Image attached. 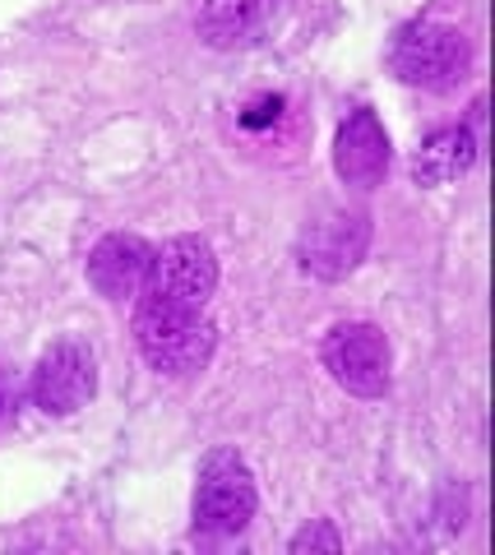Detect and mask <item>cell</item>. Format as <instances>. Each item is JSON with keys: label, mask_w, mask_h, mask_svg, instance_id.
Masks as SVG:
<instances>
[{"label": "cell", "mask_w": 495, "mask_h": 555, "mask_svg": "<svg viewBox=\"0 0 495 555\" xmlns=\"http://www.w3.org/2000/svg\"><path fill=\"white\" fill-rule=\"evenodd\" d=\"M134 343L153 371L162 375H195L213 361L218 328L204 320V310H181V306H158L144 301L134 306Z\"/></svg>", "instance_id": "1"}, {"label": "cell", "mask_w": 495, "mask_h": 555, "mask_svg": "<svg viewBox=\"0 0 495 555\" xmlns=\"http://www.w3.org/2000/svg\"><path fill=\"white\" fill-rule=\"evenodd\" d=\"M389 65H394V75L403 83H413V89L445 93L468 69V38L450 24L417 20V24L399 28L394 47H389Z\"/></svg>", "instance_id": "2"}, {"label": "cell", "mask_w": 495, "mask_h": 555, "mask_svg": "<svg viewBox=\"0 0 495 555\" xmlns=\"http://www.w3.org/2000/svg\"><path fill=\"white\" fill-rule=\"evenodd\" d=\"M255 477L236 449H213L195 481V528L209 537H236L255 518Z\"/></svg>", "instance_id": "3"}, {"label": "cell", "mask_w": 495, "mask_h": 555, "mask_svg": "<svg viewBox=\"0 0 495 555\" xmlns=\"http://www.w3.org/2000/svg\"><path fill=\"white\" fill-rule=\"evenodd\" d=\"M218 287V259L204 236H172L162 250H153V264L144 278V301L204 310Z\"/></svg>", "instance_id": "4"}, {"label": "cell", "mask_w": 495, "mask_h": 555, "mask_svg": "<svg viewBox=\"0 0 495 555\" xmlns=\"http://www.w3.org/2000/svg\"><path fill=\"white\" fill-rule=\"evenodd\" d=\"M320 357H324V371L334 375V385H343L356 398H380L389 389V366H394L389 338L366 320L334 324Z\"/></svg>", "instance_id": "5"}, {"label": "cell", "mask_w": 495, "mask_h": 555, "mask_svg": "<svg viewBox=\"0 0 495 555\" xmlns=\"http://www.w3.org/2000/svg\"><path fill=\"white\" fill-rule=\"evenodd\" d=\"M97 393V361L79 338L51 343L32 371V403L47 416H70Z\"/></svg>", "instance_id": "6"}, {"label": "cell", "mask_w": 495, "mask_h": 555, "mask_svg": "<svg viewBox=\"0 0 495 555\" xmlns=\"http://www.w3.org/2000/svg\"><path fill=\"white\" fill-rule=\"evenodd\" d=\"M366 246H370L366 214H329V218H315L301 232L297 259L305 273L324 278V283H338V278H348L366 259Z\"/></svg>", "instance_id": "7"}, {"label": "cell", "mask_w": 495, "mask_h": 555, "mask_svg": "<svg viewBox=\"0 0 495 555\" xmlns=\"http://www.w3.org/2000/svg\"><path fill=\"white\" fill-rule=\"evenodd\" d=\"M148 264H153V246L144 236L112 232V236H102L89 255V283H93L97 297H107V301L140 297Z\"/></svg>", "instance_id": "8"}, {"label": "cell", "mask_w": 495, "mask_h": 555, "mask_svg": "<svg viewBox=\"0 0 495 555\" xmlns=\"http://www.w3.org/2000/svg\"><path fill=\"white\" fill-rule=\"evenodd\" d=\"M334 171L348 185H375L389 171V134L375 112H352L334 139Z\"/></svg>", "instance_id": "9"}, {"label": "cell", "mask_w": 495, "mask_h": 555, "mask_svg": "<svg viewBox=\"0 0 495 555\" xmlns=\"http://www.w3.org/2000/svg\"><path fill=\"white\" fill-rule=\"evenodd\" d=\"M283 0H204L199 10V38L213 51H236L260 42V33L273 24Z\"/></svg>", "instance_id": "10"}, {"label": "cell", "mask_w": 495, "mask_h": 555, "mask_svg": "<svg viewBox=\"0 0 495 555\" xmlns=\"http://www.w3.org/2000/svg\"><path fill=\"white\" fill-rule=\"evenodd\" d=\"M477 163V144L464 126L435 130L426 144L413 153V181L417 185H450Z\"/></svg>", "instance_id": "11"}, {"label": "cell", "mask_w": 495, "mask_h": 555, "mask_svg": "<svg viewBox=\"0 0 495 555\" xmlns=\"http://www.w3.org/2000/svg\"><path fill=\"white\" fill-rule=\"evenodd\" d=\"M305 551H343V537H338L329 518H315V524H305L292 537V555H305Z\"/></svg>", "instance_id": "12"}, {"label": "cell", "mask_w": 495, "mask_h": 555, "mask_svg": "<svg viewBox=\"0 0 495 555\" xmlns=\"http://www.w3.org/2000/svg\"><path fill=\"white\" fill-rule=\"evenodd\" d=\"M278 112H283V98H260V102H250V107L242 112V126L246 130H264V126L278 120Z\"/></svg>", "instance_id": "13"}, {"label": "cell", "mask_w": 495, "mask_h": 555, "mask_svg": "<svg viewBox=\"0 0 495 555\" xmlns=\"http://www.w3.org/2000/svg\"><path fill=\"white\" fill-rule=\"evenodd\" d=\"M5 408H10V389H5V379H0V416H5Z\"/></svg>", "instance_id": "14"}]
</instances>
